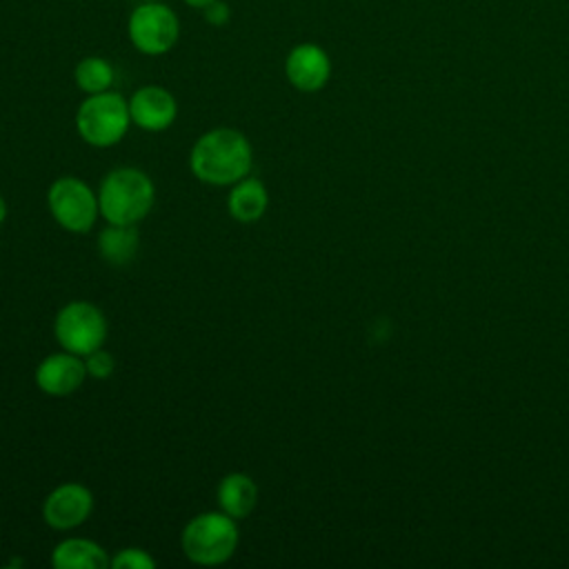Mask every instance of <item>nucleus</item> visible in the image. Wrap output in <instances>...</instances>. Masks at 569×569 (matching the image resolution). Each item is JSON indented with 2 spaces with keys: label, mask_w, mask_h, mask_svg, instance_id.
<instances>
[{
  "label": "nucleus",
  "mask_w": 569,
  "mask_h": 569,
  "mask_svg": "<svg viewBox=\"0 0 569 569\" xmlns=\"http://www.w3.org/2000/svg\"><path fill=\"white\" fill-rule=\"evenodd\" d=\"M191 173L211 187H231L247 178L253 167V149L249 138L231 127L204 131L189 153Z\"/></svg>",
  "instance_id": "nucleus-1"
},
{
  "label": "nucleus",
  "mask_w": 569,
  "mask_h": 569,
  "mask_svg": "<svg viewBox=\"0 0 569 569\" xmlns=\"http://www.w3.org/2000/svg\"><path fill=\"white\" fill-rule=\"evenodd\" d=\"M156 187L151 178L136 167L109 171L98 189L100 216L111 224H138L151 211Z\"/></svg>",
  "instance_id": "nucleus-2"
},
{
  "label": "nucleus",
  "mask_w": 569,
  "mask_h": 569,
  "mask_svg": "<svg viewBox=\"0 0 569 569\" xmlns=\"http://www.w3.org/2000/svg\"><path fill=\"white\" fill-rule=\"evenodd\" d=\"M238 520L229 513L220 511H202L193 516L182 533H180V547L182 553L202 567H216L227 562L240 542Z\"/></svg>",
  "instance_id": "nucleus-3"
},
{
  "label": "nucleus",
  "mask_w": 569,
  "mask_h": 569,
  "mask_svg": "<svg viewBox=\"0 0 569 569\" xmlns=\"http://www.w3.org/2000/svg\"><path fill=\"white\" fill-rule=\"evenodd\" d=\"M131 127L129 100L116 91H102L87 96L76 111L78 136L98 149L118 144Z\"/></svg>",
  "instance_id": "nucleus-4"
},
{
  "label": "nucleus",
  "mask_w": 569,
  "mask_h": 569,
  "mask_svg": "<svg viewBox=\"0 0 569 569\" xmlns=\"http://www.w3.org/2000/svg\"><path fill=\"white\" fill-rule=\"evenodd\" d=\"M127 38L142 56H164L180 38V20L162 0L138 2L127 18Z\"/></svg>",
  "instance_id": "nucleus-5"
},
{
  "label": "nucleus",
  "mask_w": 569,
  "mask_h": 569,
  "mask_svg": "<svg viewBox=\"0 0 569 569\" xmlns=\"http://www.w3.org/2000/svg\"><path fill=\"white\" fill-rule=\"evenodd\" d=\"M53 336L64 351L84 358L104 345L107 318L93 302L71 300L56 313Z\"/></svg>",
  "instance_id": "nucleus-6"
},
{
  "label": "nucleus",
  "mask_w": 569,
  "mask_h": 569,
  "mask_svg": "<svg viewBox=\"0 0 569 569\" xmlns=\"http://www.w3.org/2000/svg\"><path fill=\"white\" fill-rule=\"evenodd\" d=\"M47 204L53 220L71 233L91 231L100 213L98 193L76 176L56 178L47 191Z\"/></svg>",
  "instance_id": "nucleus-7"
},
{
  "label": "nucleus",
  "mask_w": 569,
  "mask_h": 569,
  "mask_svg": "<svg viewBox=\"0 0 569 569\" xmlns=\"http://www.w3.org/2000/svg\"><path fill=\"white\" fill-rule=\"evenodd\" d=\"M93 511V493L80 482H62L42 502V518L51 529L67 531L80 527Z\"/></svg>",
  "instance_id": "nucleus-8"
},
{
  "label": "nucleus",
  "mask_w": 569,
  "mask_h": 569,
  "mask_svg": "<svg viewBox=\"0 0 569 569\" xmlns=\"http://www.w3.org/2000/svg\"><path fill=\"white\" fill-rule=\"evenodd\" d=\"M284 78L293 89L316 93L331 78V58L320 44L300 42L284 58Z\"/></svg>",
  "instance_id": "nucleus-9"
},
{
  "label": "nucleus",
  "mask_w": 569,
  "mask_h": 569,
  "mask_svg": "<svg viewBox=\"0 0 569 569\" xmlns=\"http://www.w3.org/2000/svg\"><path fill=\"white\" fill-rule=\"evenodd\" d=\"M131 124L142 131L158 133L173 124L178 116V102L173 93L160 84H142L129 98Z\"/></svg>",
  "instance_id": "nucleus-10"
},
{
  "label": "nucleus",
  "mask_w": 569,
  "mask_h": 569,
  "mask_svg": "<svg viewBox=\"0 0 569 569\" xmlns=\"http://www.w3.org/2000/svg\"><path fill=\"white\" fill-rule=\"evenodd\" d=\"M87 376L89 373L84 367V358L64 349L49 353L44 360H40L33 373L38 389L53 398H64L76 393L82 387Z\"/></svg>",
  "instance_id": "nucleus-11"
},
{
  "label": "nucleus",
  "mask_w": 569,
  "mask_h": 569,
  "mask_svg": "<svg viewBox=\"0 0 569 569\" xmlns=\"http://www.w3.org/2000/svg\"><path fill=\"white\" fill-rule=\"evenodd\" d=\"M218 507L236 520H244L258 505V485L242 471L227 473L216 489Z\"/></svg>",
  "instance_id": "nucleus-12"
},
{
  "label": "nucleus",
  "mask_w": 569,
  "mask_h": 569,
  "mask_svg": "<svg viewBox=\"0 0 569 569\" xmlns=\"http://www.w3.org/2000/svg\"><path fill=\"white\" fill-rule=\"evenodd\" d=\"M51 565L56 569H107L111 558L89 538H64L53 547Z\"/></svg>",
  "instance_id": "nucleus-13"
},
{
  "label": "nucleus",
  "mask_w": 569,
  "mask_h": 569,
  "mask_svg": "<svg viewBox=\"0 0 569 569\" xmlns=\"http://www.w3.org/2000/svg\"><path fill=\"white\" fill-rule=\"evenodd\" d=\"M269 207V193L262 180L247 176L231 184V191L227 196V209L229 216L238 222H256L264 216Z\"/></svg>",
  "instance_id": "nucleus-14"
},
{
  "label": "nucleus",
  "mask_w": 569,
  "mask_h": 569,
  "mask_svg": "<svg viewBox=\"0 0 569 569\" xmlns=\"http://www.w3.org/2000/svg\"><path fill=\"white\" fill-rule=\"evenodd\" d=\"M138 244H140V238H138L136 224L107 222V227L98 233V251L113 267L129 264L138 253Z\"/></svg>",
  "instance_id": "nucleus-15"
},
{
  "label": "nucleus",
  "mask_w": 569,
  "mask_h": 569,
  "mask_svg": "<svg viewBox=\"0 0 569 569\" xmlns=\"http://www.w3.org/2000/svg\"><path fill=\"white\" fill-rule=\"evenodd\" d=\"M113 80H116V69L102 56H87L73 67V82L87 96L109 91L113 87Z\"/></svg>",
  "instance_id": "nucleus-16"
},
{
  "label": "nucleus",
  "mask_w": 569,
  "mask_h": 569,
  "mask_svg": "<svg viewBox=\"0 0 569 569\" xmlns=\"http://www.w3.org/2000/svg\"><path fill=\"white\" fill-rule=\"evenodd\" d=\"M156 565L158 562L149 551H144L140 547H124L111 558L109 567H113V569H153Z\"/></svg>",
  "instance_id": "nucleus-17"
},
{
  "label": "nucleus",
  "mask_w": 569,
  "mask_h": 569,
  "mask_svg": "<svg viewBox=\"0 0 569 569\" xmlns=\"http://www.w3.org/2000/svg\"><path fill=\"white\" fill-rule=\"evenodd\" d=\"M84 367H87V373H89L91 378L104 380V378H109V376L113 373L116 360H113V356H111L107 349L100 347V349L91 351L89 356H84Z\"/></svg>",
  "instance_id": "nucleus-18"
},
{
  "label": "nucleus",
  "mask_w": 569,
  "mask_h": 569,
  "mask_svg": "<svg viewBox=\"0 0 569 569\" xmlns=\"http://www.w3.org/2000/svg\"><path fill=\"white\" fill-rule=\"evenodd\" d=\"M204 22L211 27H224L231 20V7L224 0H213L202 9Z\"/></svg>",
  "instance_id": "nucleus-19"
},
{
  "label": "nucleus",
  "mask_w": 569,
  "mask_h": 569,
  "mask_svg": "<svg viewBox=\"0 0 569 569\" xmlns=\"http://www.w3.org/2000/svg\"><path fill=\"white\" fill-rule=\"evenodd\" d=\"M182 2H184L187 7H191V9H200V11H202V9H204L207 4H211L213 0H182Z\"/></svg>",
  "instance_id": "nucleus-20"
},
{
  "label": "nucleus",
  "mask_w": 569,
  "mask_h": 569,
  "mask_svg": "<svg viewBox=\"0 0 569 569\" xmlns=\"http://www.w3.org/2000/svg\"><path fill=\"white\" fill-rule=\"evenodd\" d=\"M4 220H7V200L0 196V227Z\"/></svg>",
  "instance_id": "nucleus-21"
},
{
  "label": "nucleus",
  "mask_w": 569,
  "mask_h": 569,
  "mask_svg": "<svg viewBox=\"0 0 569 569\" xmlns=\"http://www.w3.org/2000/svg\"><path fill=\"white\" fill-rule=\"evenodd\" d=\"M138 2H147V0H138Z\"/></svg>",
  "instance_id": "nucleus-22"
}]
</instances>
